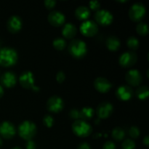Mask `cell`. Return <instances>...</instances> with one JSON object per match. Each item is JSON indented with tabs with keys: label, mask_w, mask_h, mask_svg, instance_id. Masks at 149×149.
I'll return each instance as SVG.
<instances>
[{
	"label": "cell",
	"mask_w": 149,
	"mask_h": 149,
	"mask_svg": "<svg viewBox=\"0 0 149 149\" xmlns=\"http://www.w3.org/2000/svg\"><path fill=\"white\" fill-rule=\"evenodd\" d=\"M18 60L17 51L11 47H2L0 49V65L10 67L16 64Z\"/></svg>",
	"instance_id": "6da1fadb"
},
{
	"label": "cell",
	"mask_w": 149,
	"mask_h": 149,
	"mask_svg": "<svg viewBox=\"0 0 149 149\" xmlns=\"http://www.w3.org/2000/svg\"><path fill=\"white\" fill-rule=\"evenodd\" d=\"M68 50L73 58L81 59L85 56L87 52V44L81 39H74L68 45Z\"/></svg>",
	"instance_id": "7a4b0ae2"
},
{
	"label": "cell",
	"mask_w": 149,
	"mask_h": 149,
	"mask_svg": "<svg viewBox=\"0 0 149 149\" xmlns=\"http://www.w3.org/2000/svg\"><path fill=\"white\" fill-rule=\"evenodd\" d=\"M37 128L36 125L31 121L26 120L18 127V134L20 138L26 141L31 140L36 135Z\"/></svg>",
	"instance_id": "3957f363"
},
{
	"label": "cell",
	"mask_w": 149,
	"mask_h": 149,
	"mask_svg": "<svg viewBox=\"0 0 149 149\" xmlns=\"http://www.w3.org/2000/svg\"><path fill=\"white\" fill-rule=\"evenodd\" d=\"M72 131L77 136L85 138L90 135L93 132V127L86 121L78 119L73 123Z\"/></svg>",
	"instance_id": "277c9868"
},
{
	"label": "cell",
	"mask_w": 149,
	"mask_h": 149,
	"mask_svg": "<svg viewBox=\"0 0 149 149\" xmlns=\"http://www.w3.org/2000/svg\"><path fill=\"white\" fill-rule=\"evenodd\" d=\"M146 10L143 4L136 2L132 4L129 10V17L135 22L141 21L145 16Z\"/></svg>",
	"instance_id": "5b68a950"
},
{
	"label": "cell",
	"mask_w": 149,
	"mask_h": 149,
	"mask_svg": "<svg viewBox=\"0 0 149 149\" xmlns=\"http://www.w3.org/2000/svg\"><path fill=\"white\" fill-rule=\"evenodd\" d=\"M79 30L82 35L87 37H91V36H94L97 33L98 26L94 20H84L81 23L79 27Z\"/></svg>",
	"instance_id": "8992f818"
},
{
	"label": "cell",
	"mask_w": 149,
	"mask_h": 149,
	"mask_svg": "<svg viewBox=\"0 0 149 149\" xmlns=\"http://www.w3.org/2000/svg\"><path fill=\"white\" fill-rule=\"evenodd\" d=\"M96 23L101 26H109L113 22V16L110 11L107 10H99L95 14Z\"/></svg>",
	"instance_id": "52a82bcc"
},
{
	"label": "cell",
	"mask_w": 149,
	"mask_h": 149,
	"mask_svg": "<svg viewBox=\"0 0 149 149\" xmlns=\"http://www.w3.org/2000/svg\"><path fill=\"white\" fill-rule=\"evenodd\" d=\"M63 100L59 96H52L47 102V109L49 111L52 113H59L63 109Z\"/></svg>",
	"instance_id": "ba28073f"
},
{
	"label": "cell",
	"mask_w": 149,
	"mask_h": 149,
	"mask_svg": "<svg viewBox=\"0 0 149 149\" xmlns=\"http://www.w3.org/2000/svg\"><path fill=\"white\" fill-rule=\"evenodd\" d=\"M137 61H138V56L136 53L132 51H127L123 52L119 58V63L120 65L125 68L134 65L136 63Z\"/></svg>",
	"instance_id": "9c48e42d"
},
{
	"label": "cell",
	"mask_w": 149,
	"mask_h": 149,
	"mask_svg": "<svg viewBox=\"0 0 149 149\" xmlns=\"http://www.w3.org/2000/svg\"><path fill=\"white\" fill-rule=\"evenodd\" d=\"M16 130L14 125L8 121H4L0 124V135L4 139H11L15 136Z\"/></svg>",
	"instance_id": "30bf717a"
},
{
	"label": "cell",
	"mask_w": 149,
	"mask_h": 149,
	"mask_svg": "<svg viewBox=\"0 0 149 149\" xmlns=\"http://www.w3.org/2000/svg\"><path fill=\"white\" fill-rule=\"evenodd\" d=\"M113 106L109 102H103L97 106L96 113L98 119H107L112 114Z\"/></svg>",
	"instance_id": "8fae6325"
},
{
	"label": "cell",
	"mask_w": 149,
	"mask_h": 149,
	"mask_svg": "<svg viewBox=\"0 0 149 149\" xmlns=\"http://www.w3.org/2000/svg\"><path fill=\"white\" fill-rule=\"evenodd\" d=\"M125 79L127 82L132 87H137L142 82L143 77L141 72L137 69L129 70L125 74Z\"/></svg>",
	"instance_id": "7c38bea8"
},
{
	"label": "cell",
	"mask_w": 149,
	"mask_h": 149,
	"mask_svg": "<svg viewBox=\"0 0 149 149\" xmlns=\"http://www.w3.org/2000/svg\"><path fill=\"white\" fill-rule=\"evenodd\" d=\"M34 81V76L33 73L30 71H23L19 77L20 84L25 89L32 90V88L35 86Z\"/></svg>",
	"instance_id": "4fadbf2b"
},
{
	"label": "cell",
	"mask_w": 149,
	"mask_h": 149,
	"mask_svg": "<svg viewBox=\"0 0 149 149\" xmlns=\"http://www.w3.org/2000/svg\"><path fill=\"white\" fill-rule=\"evenodd\" d=\"M47 19L50 25L55 26V27H59V26H63L65 21V17L63 13L58 11V10L50 12L48 15Z\"/></svg>",
	"instance_id": "5bb4252c"
},
{
	"label": "cell",
	"mask_w": 149,
	"mask_h": 149,
	"mask_svg": "<svg viewBox=\"0 0 149 149\" xmlns=\"http://www.w3.org/2000/svg\"><path fill=\"white\" fill-rule=\"evenodd\" d=\"M94 87L99 93H106L111 89L112 84L104 77H97L94 81Z\"/></svg>",
	"instance_id": "9a60e30c"
},
{
	"label": "cell",
	"mask_w": 149,
	"mask_h": 149,
	"mask_svg": "<svg viewBox=\"0 0 149 149\" xmlns=\"http://www.w3.org/2000/svg\"><path fill=\"white\" fill-rule=\"evenodd\" d=\"M23 21L21 17L18 15H12L7 22V28L11 33H15L18 32L22 29Z\"/></svg>",
	"instance_id": "2e32d148"
},
{
	"label": "cell",
	"mask_w": 149,
	"mask_h": 149,
	"mask_svg": "<svg viewBox=\"0 0 149 149\" xmlns=\"http://www.w3.org/2000/svg\"><path fill=\"white\" fill-rule=\"evenodd\" d=\"M116 95L119 100L123 101H127L130 100L133 96V90L130 86L122 85L119 86L116 90Z\"/></svg>",
	"instance_id": "e0dca14e"
},
{
	"label": "cell",
	"mask_w": 149,
	"mask_h": 149,
	"mask_svg": "<svg viewBox=\"0 0 149 149\" xmlns=\"http://www.w3.org/2000/svg\"><path fill=\"white\" fill-rule=\"evenodd\" d=\"M0 81L2 87L4 86L7 88H12L17 83V77L12 71H6L1 75Z\"/></svg>",
	"instance_id": "ac0fdd59"
},
{
	"label": "cell",
	"mask_w": 149,
	"mask_h": 149,
	"mask_svg": "<svg viewBox=\"0 0 149 149\" xmlns=\"http://www.w3.org/2000/svg\"><path fill=\"white\" fill-rule=\"evenodd\" d=\"M62 35L68 39H71L76 36L77 32V27L71 23H67L62 29Z\"/></svg>",
	"instance_id": "d6986e66"
},
{
	"label": "cell",
	"mask_w": 149,
	"mask_h": 149,
	"mask_svg": "<svg viewBox=\"0 0 149 149\" xmlns=\"http://www.w3.org/2000/svg\"><path fill=\"white\" fill-rule=\"evenodd\" d=\"M75 16L78 20H86L90 16V10L86 6H79L75 10Z\"/></svg>",
	"instance_id": "ffe728a7"
},
{
	"label": "cell",
	"mask_w": 149,
	"mask_h": 149,
	"mask_svg": "<svg viewBox=\"0 0 149 149\" xmlns=\"http://www.w3.org/2000/svg\"><path fill=\"white\" fill-rule=\"evenodd\" d=\"M106 47L111 51H116L120 47V40L115 36H110L107 38L106 42Z\"/></svg>",
	"instance_id": "44dd1931"
},
{
	"label": "cell",
	"mask_w": 149,
	"mask_h": 149,
	"mask_svg": "<svg viewBox=\"0 0 149 149\" xmlns=\"http://www.w3.org/2000/svg\"><path fill=\"white\" fill-rule=\"evenodd\" d=\"M95 111L91 107H84L79 111V119L81 120H90L94 116Z\"/></svg>",
	"instance_id": "7402d4cb"
},
{
	"label": "cell",
	"mask_w": 149,
	"mask_h": 149,
	"mask_svg": "<svg viewBox=\"0 0 149 149\" xmlns=\"http://www.w3.org/2000/svg\"><path fill=\"white\" fill-rule=\"evenodd\" d=\"M111 136L113 139L116 141H121L125 139V132L122 127H116L113 128L111 132Z\"/></svg>",
	"instance_id": "603a6c76"
},
{
	"label": "cell",
	"mask_w": 149,
	"mask_h": 149,
	"mask_svg": "<svg viewBox=\"0 0 149 149\" xmlns=\"http://www.w3.org/2000/svg\"><path fill=\"white\" fill-rule=\"evenodd\" d=\"M135 95L139 100H146L149 95L148 87L147 86H141L136 90Z\"/></svg>",
	"instance_id": "cb8c5ba5"
},
{
	"label": "cell",
	"mask_w": 149,
	"mask_h": 149,
	"mask_svg": "<svg viewBox=\"0 0 149 149\" xmlns=\"http://www.w3.org/2000/svg\"><path fill=\"white\" fill-rule=\"evenodd\" d=\"M66 41L65 39L62 37H58L55 39L52 42V45H53L54 48L58 50H63L66 47Z\"/></svg>",
	"instance_id": "d4e9b609"
},
{
	"label": "cell",
	"mask_w": 149,
	"mask_h": 149,
	"mask_svg": "<svg viewBox=\"0 0 149 149\" xmlns=\"http://www.w3.org/2000/svg\"><path fill=\"white\" fill-rule=\"evenodd\" d=\"M139 40L135 36H130L127 40V45L132 50H135L139 47Z\"/></svg>",
	"instance_id": "484cf974"
},
{
	"label": "cell",
	"mask_w": 149,
	"mask_h": 149,
	"mask_svg": "<svg viewBox=\"0 0 149 149\" xmlns=\"http://www.w3.org/2000/svg\"><path fill=\"white\" fill-rule=\"evenodd\" d=\"M136 31L141 36H146L148 33V25L143 22H141L137 25Z\"/></svg>",
	"instance_id": "4316f807"
},
{
	"label": "cell",
	"mask_w": 149,
	"mask_h": 149,
	"mask_svg": "<svg viewBox=\"0 0 149 149\" xmlns=\"http://www.w3.org/2000/svg\"><path fill=\"white\" fill-rule=\"evenodd\" d=\"M122 149H135V143L133 140L127 138L125 139L122 144Z\"/></svg>",
	"instance_id": "83f0119b"
},
{
	"label": "cell",
	"mask_w": 149,
	"mask_h": 149,
	"mask_svg": "<svg viewBox=\"0 0 149 149\" xmlns=\"http://www.w3.org/2000/svg\"><path fill=\"white\" fill-rule=\"evenodd\" d=\"M141 131L140 129L136 126H132L129 130V135L132 138H137L140 136Z\"/></svg>",
	"instance_id": "f1b7e54d"
},
{
	"label": "cell",
	"mask_w": 149,
	"mask_h": 149,
	"mask_svg": "<svg viewBox=\"0 0 149 149\" xmlns=\"http://www.w3.org/2000/svg\"><path fill=\"white\" fill-rule=\"evenodd\" d=\"M43 124L47 127H52L54 124L53 117L51 115H45L43 118Z\"/></svg>",
	"instance_id": "f546056e"
},
{
	"label": "cell",
	"mask_w": 149,
	"mask_h": 149,
	"mask_svg": "<svg viewBox=\"0 0 149 149\" xmlns=\"http://www.w3.org/2000/svg\"><path fill=\"white\" fill-rule=\"evenodd\" d=\"M69 116L71 119L78 120L79 119V111L77 109H71L69 112Z\"/></svg>",
	"instance_id": "4dcf8cb0"
},
{
	"label": "cell",
	"mask_w": 149,
	"mask_h": 149,
	"mask_svg": "<svg viewBox=\"0 0 149 149\" xmlns=\"http://www.w3.org/2000/svg\"><path fill=\"white\" fill-rule=\"evenodd\" d=\"M89 6L92 10L97 12V10H100V3L98 1H90L89 2Z\"/></svg>",
	"instance_id": "1f68e13d"
},
{
	"label": "cell",
	"mask_w": 149,
	"mask_h": 149,
	"mask_svg": "<svg viewBox=\"0 0 149 149\" xmlns=\"http://www.w3.org/2000/svg\"><path fill=\"white\" fill-rule=\"evenodd\" d=\"M56 3L57 2L55 0H45L44 1V4H45V7L48 10H51V9L54 8Z\"/></svg>",
	"instance_id": "d6a6232c"
},
{
	"label": "cell",
	"mask_w": 149,
	"mask_h": 149,
	"mask_svg": "<svg viewBox=\"0 0 149 149\" xmlns=\"http://www.w3.org/2000/svg\"><path fill=\"white\" fill-rule=\"evenodd\" d=\"M65 79V75L63 71H61L58 72L56 75V80L58 83H63Z\"/></svg>",
	"instance_id": "836d02e7"
},
{
	"label": "cell",
	"mask_w": 149,
	"mask_h": 149,
	"mask_svg": "<svg viewBox=\"0 0 149 149\" xmlns=\"http://www.w3.org/2000/svg\"><path fill=\"white\" fill-rule=\"evenodd\" d=\"M116 145L113 142L110 141H108L103 144V149H116Z\"/></svg>",
	"instance_id": "e575fe53"
},
{
	"label": "cell",
	"mask_w": 149,
	"mask_h": 149,
	"mask_svg": "<svg viewBox=\"0 0 149 149\" xmlns=\"http://www.w3.org/2000/svg\"><path fill=\"white\" fill-rule=\"evenodd\" d=\"M26 149H36V143L32 140L27 141L26 143Z\"/></svg>",
	"instance_id": "d590c367"
},
{
	"label": "cell",
	"mask_w": 149,
	"mask_h": 149,
	"mask_svg": "<svg viewBox=\"0 0 149 149\" xmlns=\"http://www.w3.org/2000/svg\"><path fill=\"white\" fill-rule=\"evenodd\" d=\"M77 149H92L91 147H90V144L84 142L80 143L79 145L78 146Z\"/></svg>",
	"instance_id": "8d00e7d4"
},
{
	"label": "cell",
	"mask_w": 149,
	"mask_h": 149,
	"mask_svg": "<svg viewBox=\"0 0 149 149\" xmlns=\"http://www.w3.org/2000/svg\"><path fill=\"white\" fill-rule=\"evenodd\" d=\"M143 143L146 146V147L148 146L149 145V137L148 135H146L145 136V138H143Z\"/></svg>",
	"instance_id": "74e56055"
},
{
	"label": "cell",
	"mask_w": 149,
	"mask_h": 149,
	"mask_svg": "<svg viewBox=\"0 0 149 149\" xmlns=\"http://www.w3.org/2000/svg\"><path fill=\"white\" fill-rule=\"evenodd\" d=\"M4 88H3L2 85H1V84H0V98H1V97H2L3 95H4Z\"/></svg>",
	"instance_id": "f35d334b"
},
{
	"label": "cell",
	"mask_w": 149,
	"mask_h": 149,
	"mask_svg": "<svg viewBox=\"0 0 149 149\" xmlns=\"http://www.w3.org/2000/svg\"><path fill=\"white\" fill-rule=\"evenodd\" d=\"M116 1H118V2H126L127 0H122V1H119V0H117Z\"/></svg>",
	"instance_id": "ab89813d"
},
{
	"label": "cell",
	"mask_w": 149,
	"mask_h": 149,
	"mask_svg": "<svg viewBox=\"0 0 149 149\" xmlns=\"http://www.w3.org/2000/svg\"><path fill=\"white\" fill-rule=\"evenodd\" d=\"M1 145H2V140H1V138L0 137V147L1 146Z\"/></svg>",
	"instance_id": "60d3db41"
},
{
	"label": "cell",
	"mask_w": 149,
	"mask_h": 149,
	"mask_svg": "<svg viewBox=\"0 0 149 149\" xmlns=\"http://www.w3.org/2000/svg\"><path fill=\"white\" fill-rule=\"evenodd\" d=\"M99 122H100V119H96V120H95V124H97V123H99Z\"/></svg>",
	"instance_id": "b9f144b4"
},
{
	"label": "cell",
	"mask_w": 149,
	"mask_h": 149,
	"mask_svg": "<svg viewBox=\"0 0 149 149\" xmlns=\"http://www.w3.org/2000/svg\"><path fill=\"white\" fill-rule=\"evenodd\" d=\"M12 149H22V148H20V147L16 146V147H14V148H13Z\"/></svg>",
	"instance_id": "7bdbcfd3"
}]
</instances>
